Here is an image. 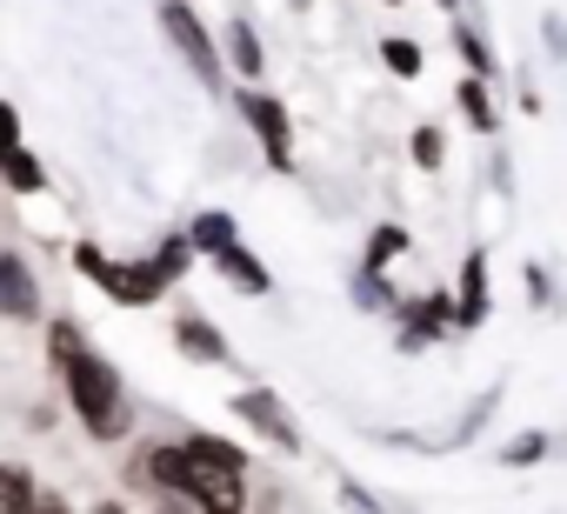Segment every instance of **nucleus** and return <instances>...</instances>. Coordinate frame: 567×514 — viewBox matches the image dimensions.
<instances>
[{
  "label": "nucleus",
  "mask_w": 567,
  "mask_h": 514,
  "mask_svg": "<svg viewBox=\"0 0 567 514\" xmlns=\"http://www.w3.org/2000/svg\"><path fill=\"white\" fill-rule=\"evenodd\" d=\"M240 114H247L254 141L267 147V161H274L280 174H295V121H288V101H274L267 88H247V94H240Z\"/></svg>",
  "instance_id": "7"
},
{
  "label": "nucleus",
  "mask_w": 567,
  "mask_h": 514,
  "mask_svg": "<svg viewBox=\"0 0 567 514\" xmlns=\"http://www.w3.org/2000/svg\"><path fill=\"white\" fill-rule=\"evenodd\" d=\"M0 315L8 321H41V288H34V268H28V254H0Z\"/></svg>",
  "instance_id": "10"
},
{
  "label": "nucleus",
  "mask_w": 567,
  "mask_h": 514,
  "mask_svg": "<svg viewBox=\"0 0 567 514\" xmlns=\"http://www.w3.org/2000/svg\"><path fill=\"white\" fill-rule=\"evenodd\" d=\"M381 68H388L394 81H421V74H427V54H421V41L388 34V41H381Z\"/></svg>",
  "instance_id": "16"
},
{
  "label": "nucleus",
  "mask_w": 567,
  "mask_h": 514,
  "mask_svg": "<svg viewBox=\"0 0 567 514\" xmlns=\"http://www.w3.org/2000/svg\"><path fill=\"white\" fill-rule=\"evenodd\" d=\"M127 481H134L141 494H154V501H187V481H194V454H187V441H147V448L134 454Z\"/></svg>",
  "instance_id": "5"
},
{
  "label": "nucleus",
  "mask_w": 567,
  "mask_h": 514,
  "mask_svg": "<svg viewBox=\"0 0 567 514\" xmlns=\"http://www.w3.org/2000/svg\"><path fill=\"white\" fill-rule=\"evenodd\" d=\"M181 441H187L194 454H207V461H227V467H247V454H240V448H234L227 434H181Z\"/></svg>",
  "instance_id": "20"
},
{
  "label": "nucleus",
  "mask_w": 567,
  "mask_h": 514,
  "mask_svg": "<svg viewBox=\"0 0 567 514\" xmlns=\"http://www.w3.org/2000/svg\"><path fill=\"white\" fill-rule=\"evenodd\" d=\"M381 8H401V0H381Z\"/></svg>",
  "instance_id": "24"
},
{
  "label": "nucleus",
  "mask_w": 567,
  "mask_h": 514,
  "mask_svg": "<svg viewBox=\"0 0 567 514\" xmlns=\"http://www.w3.org/2000/svg\"><path fill=\"white\" fill-rule=\"evenodd\" d=\"M540 454H547V434H514V441L501 448L507 467H527V461H540Z\"/></svg>",
  "instance_id": "21"
},
{
  "label": "nucleus",
  "mask_w": 567,
  "mask_h": 514,
  "mask_svg": "<svg viewBox=\"0 0 567 514\" xmlns=\"http://www.w3.org/2000/svg\"><path fill=\"white\" fill-rule=\"evenodd\" d=\"M227 68H234L240 81H260V74H267V54H260V41H254L247 21H227Z\"/></svg>",
  "instance_id": "14"
},
{
  "label": "nucleus",
  "mask_w": 567,
  "mask_h": 514,
  "mask_svg": "<svg viewBox=\"0 0 567 514\" xmlns=\"http://www.w3.org/2000/svg\"><path fill=\"white\" fill-rule=\"evenodd\" d=\"M41 514H74V507H68V501H61V494L48 487V494H41Z\"/></svg>",
  "instance_id": "23"
},
{
  "label": "nucleus",
  "mask_w": 567,
  "mask_h": 514,
  "mask_svg": "<svg viewBox=\"0 0 567 514\" xmlns=\"http://www.w3.org/2000/svg\"><path fill=\"white\" fill-rule=\"evenodd\" d=\"M41 481H34V467L28 461H8L0 467V514H41Z\"/></svg>",
  "instance_id": "13"
},
{
  "label": "nucleus",
  "mask_w": 567,
  "mask_h": 514,
  "mask_svg": "<svg viewBox=\"0 0 567 514\" xmlns=\"http://www.w3.org/2000/svg\"><path fill=\"white\" fill-rule=\"evenodd\" d=\"M234 414L267 441V448H280V454H301V428H295V414H288V401H280L274 388H240L234 394Z\"/></svg>",
  "instance_id": "8"
},
{
  "label": "nucleus",
  "mask_w": 567,
  "mask_h": 514,
  "mask_svg": "<svg viewBox=\"0 0 567 514\" xmlns=\"http://www.w3.org/2000/svg\"><path fill=\"white\" fill-rule=\"evenodd\" d=\"M181 507H194V514H247V467H227V461L194 454V481H187V501Z\"/></svg>",
  "instance_id": "6"
},
{
  "label": "nucleus",
  "mask_w": 567,
  "mask_h": 514,
  "mask_svg": "<svg viewBox=\"0 0 567 514\" xmlns=\"http://www.w3.org/2000/svg\"><path fill=\"white\" fill-rule=\"evenodd\" d=\"M154 514H167V507H154Z\"/></svg>",
  "instance_id": "25"
},
{
  "label": "nucleus",
  "mask_w": 567,
  "mask_h": 514,
  "mask_svg": "<svg viewBox=\"0 0 567 514\" xmlns=\"http://www.w3.org/2000/svg\"><path fill=\"white\" fill-rule=\"evenodd\" d=\"M161 34H167V41H174V54L194 68V81L220 88V74H227V54L214 48V34L200 28V14L187 8V0H161Z\"/></svg>",
  "instance_id": "4"
},
{
  "label": "nucleus",
  "mask_w": 567,
  "mask_h": 514,
  "mask_svg": "<svg viewBox=\"0 0 567 514\" xmlns=\"http://www.w3.org/2000/svg\"><path fill=\"white\" fill-rule=\"evenodd\" d=\"M401 247H408V234H401V227H381V234L368 240V268H388V254H401Z\"/></svg>",
  "instance_id": "22"
},
{
  "label": "nucleus",
  "mask_w": 567,
  "mask_h": 514,
  "mask_svg": "<svg viewBox=\"0 0 567 514\" xmlns=\"http://www.w3.org/2000/svg\"><path fill=\"white\" fill-rule=\"evenodd\" d=\"M454 48H461V61H467V74H494V54H487V41H481V28H467V21H454Z\"/></svg>",
  "instance_id": "18"
},
{
  "label": "nucleus",
  "mask_w": 567,
  "mask_h": 514,
  "mask_svg": "<svg viewBox=\"0 0 567 514\" xmlns=\"http://www.w3.org/2000/svg\"><path fill=\"white\" fill-rule=\"evenodd\" d=\"M408 154H414V167L434 174V167L447 161V134H441V127H414V134H408Z\"/></svg>",
  "instance_id": "19"
},
{
  "label": "nucleus",
  "mask_w": 567,
  "mask_h": 514,
  "mask_svg": "<svg viewBox=\"0 0 567 514\" xmlns=\"http://www.w3.org/2000/svg\"><path fill=\"white\" fill-rule=\"evenodd\" d=\"M454 101H461V121H467V127H481V134H494V94H487V81H481V74H467Z\"/></svg>",
  "instance_id": "17"
},
{
  "label": "nucleus",
  "mask_w": 567,
  "mask_h": 514,
  "mask_svg": "<svg viewBox=\"0 0 567 514\" xmlns=\"http://www.w3.org/2000/svg\"><path fill=\"white\" fill-rule=\"evenodd\" d=\"M194 254H200V247H194V234H167V240H161V247L147 254V268H154V275H161V281L174 288V281H181V275L194 268Z\"/></svg>",
  "instance_id": "15"
},
{
  "label": "nucleus",
  "mask_w": 567,
  "mask_h": 514,
  "mask_svg": "<svg viewBox=\"0 0 567 514\" xmlns=\"http://www.w3.org/2000/svg\"><path fill=\"white\" fill-rule=\"evenodd\" d=\"M74 268H81V281H94V288H101L107 301H121V308H154V301L167 295V281H161L147 261H107L94 240L74 247Z\"/></svg>",
  "instance_id": "3"
},
{
  "label": "nucleus",
  "mask_w": 567,
  "mask_h": 514,
  "mask_svg": "<svg viewBox=\"0 0 567 514\" xmlns=\"http://www.w3.org/2000/svg\"><path fill=\"white\" fill-rule=\"evenodd\" d=\"M0 181H8V194H21V201L48 187V167H41V161H34V147L21 141V127H14V147L0 154Z\"/></svg>",
  "instance_id": "12"
},
{
  "label": "nucleus",
  "mask_w": 567,
  "mask_h": 514,
  "mask_svg": "<svg viewBox=\"0 0 567 514\" xmlns=\"http://www.w3.org/2000/svg\"><path fill=\"white\" fill-rule=\"evenodd\" d=\"M494 315V288H487V254L467 247L461 254V281H454V328H481Z\"/></svg>",
  "instance_id": "9"
},
{
  "label": "nucleus",
  "mask_w": 567,
  "mask_h": 514,
  "mask_svg": "<svg viewBox=\"0 0 567 514\" xmlns=\"http://www.w3.org/2000/svg\"><path fill=\"white\" fill-rule=\"evenodd\" d=\"M48 361H54V374H61V394H68L74 421H81L94 441H121V434H127V388H121V374L107 368V354L87 348V335H81L74 315H54V328H48Z\"/></svg>",
  "instance_id": "1"
},
{
  "label": "nucleus",
  "mask_w": 567,
  "mask_h": 514,
  "mask_svg": "<svg viewBox=\"0 0 567 514\" xmlns=\"http://www.w3.org/2000/svg\"><path fill=\"white\" fill-rule=\"evenodd\" d=\"M187 234H194V247H200V261H214L220 281H234L240 295H274L267 261H254V254H247V240H240V227H234L227 207H200Z\"/></svg>",
  "instance_id": "2"
},
{
  "label": "nucleus",
  "mask_w": 567,
  "mask_h": 514,
  "mask_svg": "<svg viewBox=\"0 0 567 514\" xmlns=\"http://www.w3.org/2000/svg\"><path fill=\"white\" fill-rule=\"evenodd\" d=\"M174 348L187 354V361H200V368H227V335L207 321V315H174Z\"/></svg>",
  "instance_id": "11"
}]
</instances>
